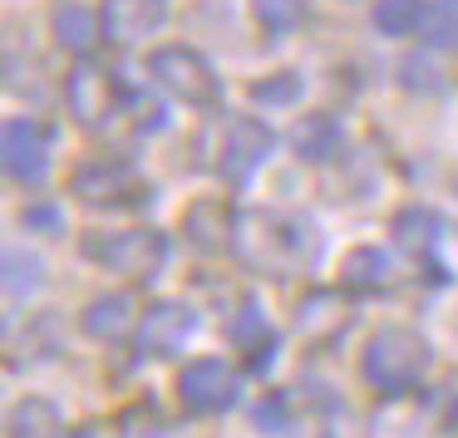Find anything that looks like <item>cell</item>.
Here are the masks:
<instances>
[{
    "label": "cell",
    "mask_w": 458,
    "mask_h": 438,
    "mask_svg": "<svg viewBox=\"0 0 458 438\" xmlns=\"http://www.w3.org/2000/svg\"><path fill=\"white\" fill-rule=\"evenodd\" d=\"M178 399L188 414H222L237 404V369H227V359L217 355L188 359L178 375Z\"/></svg>",
    "instance_id": "6"
},
{
    "label": "cell",
    "mask_w": 458,
    "mask_h": 438,
    "mask_svg": "<svg viewBox=\"0 0 458 438\" xmlns=\"http://www.w3.org/2000/svg\"><path fill=\"white\" fill-rule=\"evenodd\" d=\"M251 418H257L261 434H281V428H286V399H281V394H267Z\"/></svg>",
    "instance_id": "27"
},
{
    "label": "cell",
    "mask_w": 458,
    "mask_h": 438,
    "mask_svg": "<svg viewBox=\"0 0 458 438\" xmlns=\"http://www.w3.org/2000/svg\"><path fill=\"white\" fill-rule=\"evenodd\" d=\"M296 325H301L306 340L326 345V340L340 335V325H345V300H340L335 291H310V296L301 300V310H296Z\"/></svg>",
    "instance_id": "14"
},
{
    "label": "cell",
    "mask_w": 458,
    "mask_h": 438,
    "mask_svg": "<svg viewBox=\"0 0 458 438\" xmlns=\"http://www.w3.org/2000/svg\"><path fill=\"white\" fill-rule=\"evenodd\" d=\"M35 286H40V257L11 251V257H5V291H11L15 300H21V296H30Z\"/></svg>",
    "instance_id": "23"
},
{
    "label": "cell",
    "mask_w": 458,
    "mask_h": 438,
    "mask_svg": "<svg viewBox=\"0 0 458 438\" xmlns=\"http://www.w3.org/2000/svg\"><path fill=\"white\" fill-rule=\"evenodd\" d=\"M182 237H188V247H198V251H227L232 241H237V217H232V207L227 202H217V198H202V202H192L188 212H182Z\"/></svg>",
    "instance_id": "11"
},
{
    "label": "cell",
    "mask_w": 458,
    "mask_h": 438,
    "mask_svg": "<svg viewBox=\"0 0 458 438\" xmlns=\"http://www.w3.org/2000/svg\"><path fill=\"white\" fill-rule=\"evenodd\" d=\"M163 0H104L99 25H104V40L114 45H133L143 35H153L163 25Z\"/></svg>",
    "instance_id": "12"
},
{
    "label": "cell",
    "mask_w": 458,
    "mask_h": 438,
    "mask_svg": "<svg viewBox=\"0 0 458 438\" xmlns=\"http://www.w3.org/2000/svg\"><path fill=\"white\" fill-rule=\"evenodd\" d=\"M291 148H296L301 163H326L330 153H340V123L330 114H306L291 129Z\"/></svg>",
    "instance_id": "16"
},
{
    "label": "cell",
    "mask_w": 458,
    "mask_h": 438,
    "mask_svg": "<svg viewBox=\"0 0 458 438\" xmlns=\"http://www.w3.org/2000/svg\"><path fill=\"white\" fill-rule=\"evenodd\" d=\"M21 222L30 232H45V237H55V232H64V212L55 207V202H30V207L21 212Z\"/></svg>",
    "instance_id": "25"
},
{
    "label": "cell",
    "mask_w": 458,
    "mask_h": 438,
    "mask_svg": "<svg viewBox=\"0 0 458 438\" xmlns=\"http://www.w3.org/2000/svg\"><path fill=\"white\" fill-rule=\"evenodd\" d=\"M389 232H394V241L404 251H428V247H438V237H444V217H438L434 207H424V202H409V207L394 212Z\"/></svg>",
    "instance_id": "15"
},
{
    "label": "cell",
    "mask_w": 458,
    "mask_h": 438,
    "mask_svg": "<svg viewBox=\"0 0 458 438\" xmlns=\"http://www.w3.org/2000/svg\"><path fill=\"white\" fill-rule=\"evenodd\" d=\"M11 438H64V418L50 399H21L11 409Z\"/></svg>",
    "instance_id": "17"
},
{
    "label": "cell",
    "mask_w": 458,
    "mask_h": 438,
    "mask_svg": "<svg viewBox=\"0 0 458 438\" xmlns=\"http://www.w3.org/2000/svg\"><path fill=\"white\" fill-rule=\"evenodd\" d=\"M99 35H104V25L94 21V15L84 11V5H55V40H60L64 50L89 55Z\"/></svg>",
    "instance_id": "19"
},
{
    "label": "cell",
    "mask_w": 458,
    "mask_h": 438,
    "mask_svg": "<svg viewBox=\"0 0 458 438\" xmlns=\"http://www.w3.org/2000/svg\"><path fill=\"white\" fill-rule=\"evenodd\" d=\"M80 330L99 345H114V340L133 335L139 330V306H133L129 291H114V296H94L89 310L80 316Z\"/></svg>",
    "instance_id": "13"
},
{
    "label": "cell",
    "mask_w": 458,
    "mask_h": 438,
    "mask_svg": "<svg viewBox=\"0 0 458 438\" xmlns=\"http://www.w3.org/2000/svg\"><path fill=\"white\" fill-rule=\"evenodd\" d=\"M192 330H198V316H192V306H182V300H158V306H148V310L139 316L133 345H139V355L168 359V355H178V350L188 345Z\"/></svg>",
    "instance_id": "9"
},
{
    "label": "cell",
    "mask_w": 458,
    "mask_h": 438,
    "mask_svg": "<svg viewBox=\"0 0 458 438\" xmlns=\"http://www.w3.org/2000/svg\"><path fill=\"white\" fill-rule=\"evenodd\" d=\"M70 192L84 207H139L153 198V188L123 158H94L70 178Z\"/></svg>",
    "instance_id": "4"
},
{
    "label": "cell",
    "mask_w": 458,
    "mask_h": 438,
    "mask_svg": "<svg viewBox=\"0 0 458 438\" xmlns=\"http://www.w3.org/2000/svg\"><path fill=\"white\" fill-rule=\"evenodd\" d=\"M389 257L379 247H355L345 251V261H340V281H345V291H379L389 281Z\"/></svg>",
    "instance_id": "18"
},
{
    "label": "cell",
    "mask_w": 458,
    "mask_h": 438,
    "mask_svg": "<svg viewBox=\"0 0 458 438\" xmlns=\"http://www.w3.org/2000/svg\"><path fill=\"white\" fill-rule=\"evenodd\" d=\"M404 84H409V89H424V94L444 89V80H438V64L428 60V55H414V60H404Z\"/></svg>",
    "instance_id": "24"
},
{
    "label": "cell",
    "mask_w": 458,
    "mask_h": 438,
    "mask_svg": "<svg viewBox=\"0 0 458 438\" xmlns=\"http://www.w3.org/2000/svg\"><path fill=\"white\" fill-rule=\"evenodd\" d=\"M232 247L251 261V266H267L271 276H286L316 247V227L301 217H267V212H247L237 217V241Z\"/></svg>",
    "instance_id": "2"
},
{
    "label": "cell",
    "mask_w": 458,
    "mask_h": 438,
    "mask_svg": "<svg viewBox=\"0 0 458 438\" xmlns=\"http://www.w3.org/2000/svg\"><path fill=\"white\" fill-rule=\"evenodd\" d=\"M434 30H438V35H428L434 45H458V21H454V15H438Z\"/></svg>",
    "instance_id": "28"
},
{
    "label": "cell",
    "mask_w": 458,
    "mask_h": 438,
    "mask_svg": "<svg viewBox=\"0 0 458 438\" xmlns=\"http://www.w3.org/2000/svg\"><path fill=\"white\" fill-rule=\"evenodd\" d=\"M257 21L267 25V35H291L306 21V5L301 0H257Z\"/></svg>",
    "instance_id": "22"
},
{
    "label": "cell",
    "mask_w": 458,
    "mask_h": 438,
    "mask_svg": "<svg viewBox=\"0 0 458 438\" xmlns=\"http://www.w3.org/2000/svg\"><path fill=\"white\" fill-rule=\"evenodd\" d=\"M276 350H281L276 330H267V335H261L257 345H247V369H251V375H267V369L276 365Z\"/></svg>",
    "instance_id": "26"
},
{
    "label": "cell",
    "mask_w": 458,
    "mask_h": 438,
    "mask_svg": "<svg viewBox=\"0 0 458 438\" xmlns=\"http://www.w3.org/2000/svg\"><path fill=\"white\" fill-rule=\"evenodd\" d=\"M0 158H5V173H11L21 188H40L45 173H50V148H45L40 123H30V119H11V123H5Z\"/></svg>",
    "instance_id": "10"
},
{
    "label": "cell",
    "mask_w": 458,
    "mask_h": 438,
    "mask_svg": "<svg viewBox=\"0 0 458 438\" xmlns=\"http://www.w3.org/2000/svg\"><path fill=\"white\" fill-rule=\"evenodd\" d=\"M424 0H375V30L379 35H414L424 25Z\"/></svg>",
    "instance_id": "20"
},
{
    "label": "cell",
    "mask_w": 458,
    "mask_h": 438,
    "mask_svg": "<svg viewBox=\"0 0 458 438\" xmlns=\"http://www.w3.org/2000/svg\"><path fill=\"white\" fill-rule=\"evenodd\" d=\"M428 359H434V350H428V340L419 335V330L385 325L365 340L360 375H365V384L379 389V394H404V389H414L419 379H424Z\"/></svg>",
    "instance_id": "1"
},
{
    "label": "cell",
    "mask_w": 458,
    "mask_h": 438,
    "mask_svg": "<svg viewBox=\"0 0 458 438\" xmlns=\"http://www.w3.org/2000/svg\"><path fill=\"white\" fill-rule=\"evenodd\" d=\"M64 99H70V114L84 129H104V123L114 119V109L123 104V84L114 80L109 70L84 60L80 70L70 74V84H64Z\"/></svg>",
    "instance_id": "8"
},
{
    "label": "cell",
    "mask_w": 458,
    "mask_h": 438,
    "mask_svg": "<svg viewBox=\"0 0 458 438\" xmlns=\"http://www.w3.org/2000/svg\"><path fill=\"white\" fill-rule=\"evenodd\" d=\"M251 99L267 104V109H286V104L301 99V74L281 70V74H267V80L251 84Z\"/></svg>",
    "instance_id": "21"
},
{
    "label": "cell",
    "mask_w": 458,
    "mask_h": 438,
    "mask_svg": "<svg viewBox=\"0 0 458 438\" xmlns=\"http://www.w3.org/2000/svg\"><path fill=\"white\" fill-rule=\"evenodd\" d=\"M84 251H89L99 266L119 271V276L148 281V276H158L163 261H168V237H163L158 227H133V232H114V237H94Z\"/></svg>",
    "instance_id": "3"
},
{
    "label": "cell",
    "mask_w": 458,
    "mask_h": 438,
    "mask_svg": "<svg viewBox=\"0 0 458 438\" xmlns=\"http://www.w3.org/2000/svg\"><path fill=\"white\" fill-rule=\"evenodd\" d=\"M148 74L182 104H212L217 99V74H212V64L202 60L198 50H188V45H163V50H153Z\"/></svg>",
    "instance_id": "5"
},
{
    "label": "cell",
    "mask_w": 458,
    "mask_h": 438,
    "mask_svg": "<svg viewBox=\"0 0 458 438\" xmlns=\"http://www.w3.org/2000/svg\"><path fill=\"white\" fill-rule=\"evenodd\" d=\"M271 148H276V133L267 129L261 119H251V114H242V119L227 123V133H222V158H217V173L227 182H247L251 173L261 168V163L271 158Z\"/></svg>",
    "instance_id": "7"
}]
</instances>
